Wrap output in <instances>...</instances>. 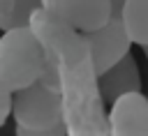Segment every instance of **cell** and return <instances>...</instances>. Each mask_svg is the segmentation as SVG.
Instances as JSON below:
<instances>
[{"label":"cell","mask_w":148,"mask_h":136,"mask_svg":"<svg viewBox=\"0 0 148 136\" xmlns=\"http://www.w3.org/2000/svg\"><path fill=\"white\" fill-rule=\"evenodd\" d=\"M28 28L44 48L62 104V124L67 136H109L104 101L97 90V74L81 32L72 30L46 9L37 7Z\"/></svg>","instance_id":"6da1fadb"},{"label":"cell","mask_w":148,"mask_h":136,"mask_svg":"<svg viewBox=\"0 0 148 136\" xmlns=\"http://www.w3.org/2000/svg\"><path fill=\"white\" fill-rule=\"evenodd\" d=\"M12 118L25 129H49L62 122L60 90L49 62H44L37 81L12 92Z\"/></svg>","instance_id":"7a4b0ae2"},{"label":"cell","mask_w":148,"mask_h":136,"mask_svg":"<svg viewBox=\"0 0 148 136\" xmlns=\"http://www.w3.org/2000/svg\"><path fill=\"white\" fill-rule=\"evenodd\" d=\"M44 48L32 35V30L14 28L0 37V83L16 92L39 78L44 69Z\"/></svg>","instance_id":"3957f363"},{"label":"cell","mask_w":148,"mask_h":136,"mask_svg":"<svg viewBox=\"0 0 148 136\" xmlns=\"http://www.w3.org/2000/svg\"><path fill=\"white\" fill-rule=\"evenodd\" d=\"M81 37H83V41L88 46L92 69H95L97 76L102 71H106L111 65H116L132 48V41L127 37L118 14H111L104 25H99V28H95L90 32H81Z\"/></svg>","instance_id":"277c9868"},{"label":"cell","mask_w":148,"mask_h":136,"mask_svg":"<svg viewBox=\"0 0 148 136\" xmlns=\"http://www.w3.org/2000/svg\"><path fill=\"white\" fill-rule=\"evenodd\" d=\"M42 9L76 32H90L111 16L109 0H39Z\"/></svg>","instance_id":"5b68a950"},{"label":"cell","mask_w":148,"mask_h":136,"mask_svg":"<svg viewBox=\"0 0 148 136\" xmlns=\"http://www.w3.org/2000/svg\"><path fill=\"white\" fill-rule=\"evenodd\" d=\"M109 136H148V97L127 92L111 101L106 113Z\"/></svg>","instance_id":"8992f818"},{"label":"cell","mask_w":148,"mask_h":136,"mask_svg":"<svg viewBox=\"0 0 148 136\" xmlns=\"http://www.w3.org/2000/svg\"><path fill=\"white\" fill-rule=\"evenodd\" d=\"M97 90L104 104H111L127 92H141V74L132 51L97 76Z\"/></svg>","instance_id":"52a82bcc"},{"label":"cell","mask_w":148,"mask_h":136,"mask_svg":"<svg viewBox=\"0 0 148 136\" xmlns=\"http://www.w3.org/2000/svg\"><path fill=\"white\" fill-rule=\"evenodd\" d=\"M120 21L132 44L146 46L148 44V0H123L120 5Z\"/></svg>","instance_id":"ba28073f"},{"label":"cell","mask_w":148,"mask_h":136,"mask_svg":"<svg viewBox=\"0 0 148 136\" xmlns=\"http://www.w3.org/2000/svg\"><path fill=\"white\" fill-rule=\"evenodd\" d=\"M37 7H42L39 0H0V30L25 28Z\"/></svg>","instance_id":"9c48e42d"},{"label":"cell","mask_w":148,"mask_h":136,"mask_svg":"<svg viewBox=\"0 0 148 136\" xmlns=\"http://www.w3.org/2000/svg\"><path fill=\"white\" fill-rule=\"evenodd\" d=\"M16 136H67V134H65V124L60 122L49 129H25V127L16 124Z\"/></svg>","instance_id":"30bf717a"},{"label":"cell","mask_w":148,"mask_h":136,"mask_svg":"<svg viewBox=\"0 0 148 136\" xmlns=\"http://www.w3.org/2000/svg\"><path fill=\"white\" fill-rule=\"evenodd\" d=\"M9 113H12V90H7L0 83V127L7 122Z\"/></svg>","instance_id":"8fae6325"},{"label":"cell","mask_w":148,"mask_h":136,"mask_svg":"<svg viewBox=\"0 0 148 136\" xmlns=\"http://www.w3.org/2000/svg\"><path fill=\"white\" fill-rule=\"evenodd\" d=\"M109 5H111V14H120V5H123V0H109Z\"/></svg>","instance_id":"7c38bea8"},{"label":"cell","mask_w":148,"mask_h":136,"mask_svg":"<svg viewBox=\"0 0 148 136\" xmlns=\"http://www.w3.org/2000/svg\"><path fill=\"white\" fill-rule=\"evenodd\" d=\"M141 48H143V55H146V60H148V44H146V46H141Z\"/></svg>","instance_id":"4fadbf2b"}]
</instances>
